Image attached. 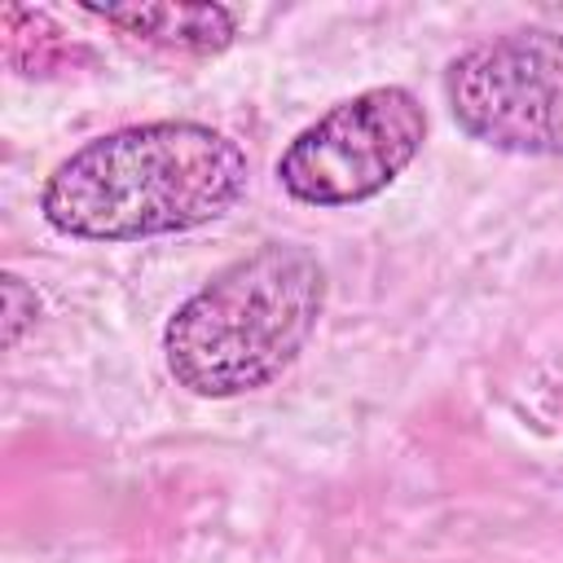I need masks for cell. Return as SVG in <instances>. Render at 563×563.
I'll return each instance as SVG.
<instances>
[{
  "label": "cell",
  "instance_id": "cell-1",
  "mask_svg": "<svg viewBox=\"0 0 563 563\" xmlns=\"http://www.w3.org/2000/svg\"><path fill=\"white\" fill-rule=\"evenodd\" d=\"M246 189V154L207 123H136L79 145L40 189L44 220L84 242H136L220 220Z\"/></svg>",
  "mask_w": 563,
  "mask_h": 563
},
{
  "label": "cell",
  "instance_id": "cell-3",
  "mask_svg": "<svg viewBox=\"0 0 563 563\" xmlns=\"http://www.w3.org/2000/svg\"><path fill=\"white\" fill-rule=\"evenodd\" d=\"M427 110L409 88L383 84L330 106L277 158V180L308 207H347L383 194L422 150Z\"/></svg>",
  "mask_w": 563,
  "mask_h": 563
},
{
  "label": "cell",
  "instance_id": "cell-6",
  "mask_svg": "<svg viewBox=\"0 0 563 563\" xmlns=\"http://www.w3.org/2000/svg\"><path fill=\"white\" fill-rule=\"evenodd\" d=\"M0 290H4V343L13 347V343L22 339V330L35 325V317H40V295H35L22 277H13V273H4Z\"/></svg>",
  "mask_w": 563,
  "mask_h": 563
},
{
  "label": "cell",
  "instance_id": "cell-5",
  "mask_svg": "<svg viewBox=\"0 0 563 563\" xmlns=\"http://www.w3.org/2000/svg\"><path fill=\"white\" fill-rule=\"evenodd\" d=\"M84 9L128 35L185 53H216L238 31V18L224 4H84Z\"/></svg>",
  "mask_w": 563,
  "mask_h": 563
},
{
  "label": "cell",
  "instance_id": "cell-4",
  "mask_svg": "<svg viewBox=\"0 0 563 563\" xmlns=\"http://www.w3.org/2000/svg\"><path fill=\"white\" fill-rule=\"evenodd\" d=\"M444 101L457 128L506 154H563V35L515 31L449 62Z\"/></svg>",
  "mask_w": 563,
  "mask_h": 563
},
{
  "label": "cell",
  "instance_id": "cell-2",
  "mask_svg": "<svg viewBox=\"0 0 563 563\" xmlns=\"http://www.w3.org/2000/svg\"><path fill=\"white\" fill-rule=\"evenodd\" d=\"M325 268L308 246L264 242L194 290L163 330L167 374L194 396L229 400L268 387L312 339Z\"/></svg>",
  "mask_w": 563,
  "mask_h": 563
}]
</instances>
